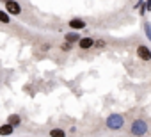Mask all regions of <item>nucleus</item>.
<instances>
[{"mask_svg": "<svg viewBox=\"0 0 151 137\" xmlns=\"http://www.w3.org/2000/svg\"><path fill=\"white\" fill-rule=\"evenodd\" d=\"M124 126V118L121 114H110L107 118V128L109 130H121Z\"/></svg>", "mask_w": 151, "mask_h": 137, "instance_id": "1", "label": "nucleus"}, {"mask_svg": "<svg viewBox=\"0 0 151 137\" xmlns=\"http://www.w3.org/2000/svg\"><path fill=\"white\" fill-rule=\"evenodd\" d=\"M146 132H147V125H146V121L144 119H135L133 123H132V126H130V133L132 135H139V137H142V135H146Z\"/></svg>", "mask_w": 151, "mask_h": 137, "instance_id": "2", "label": "nucleus"}, {"mask_svg": "<svg viewBox=\"0 0 151 137\" xmlns=\"http://www.w3.org/2000/svg\"><path fill=\"white\" fill-rule=\"evenodd\" d=\"M6 9H7V14H14L18 16L22 13V7L18 2H14V0H9V2H6Z\"/></svg>", "mask_w": 151, "mask_h": 137, "instance_id": "3", "label": "nucleus"}, {"mask_svg": "<svg viewBox=\"0 0 151 137\" xmlns=\"http://www.w3.org/2000/svg\"><path fill=\"white\" fill-rule=\"evenodd\" d=\"M137 55L142 59V61H149L151 59V50L147 48V46H144V45H140L139 48H137Z\"/></svg>", "mask_w": 151, "mask_h": 137, "instance_id": "4", "label": "nucleus"}, {"mask_svg": "<svg viewBox=\"0 0 151 137\" xmlns=\"http://www.w3.org/2000/svg\"><path fill=\"white\" fill-rule=\"evenodd\" d=\"M78 45H80L82 50H89V48H93L94 39L93 37H84V39H78Z\"/></svg>", "mask_w": 151, "mask_h": 137, "instance_id": "5", "label": "nucleus"}, {"mask_svg": "<svg viewBox=\"0 0 151 137\" xmlns=\"http://www.w3.org/2000/svg\"><path fill=\"white\" fill-rule=\"evenodd\" d=\"M69 27H71V29H84V27H86V22L80 20V18H73V20L69 22Z\"/></svg>", "mask_w": 151, "mask_h": 137, "instance_id": "6", "label": "nucleus"}, {"mask_svg": "<svg viewBox=\"0 0 151 137\" xmlns=\"http://www.w3.org/2000/svg\"><path fill=\"white\" fill-rule=\"evenodd\" d=\"M20 123H22V118H20L18 114H11V116L7 118V125H11L13 128H14V126H18Z\"/></svg>", "mask_w": 151, "mask_h": 137, "instance_id": "7", "label": "nucleus"}, {"mask_svg": "<svg viewBox=\"0 0 151 137\" xmlns=\"http://www.w3.org/2000/svg\"><path fill=\"white\" fill-rule=\"evenodd\" d=\"M13 130H14V128H13L11 125H7V123H6V125L0 126V135H2V137H7V135H11V133H13Z\"/></svg>", "mask_w": 151, "mask_h": 137, "instance_id": "8", "label": "nucleus"}, {"mask_svg": "<svg viewBox=\"0 0 151 137\" xmlns=\"http://www.w3.org/2000/svg\"><path fill=\"white\" fill-rule=\"evenodd\" d=\"M80 39V36L77 34V32H69V34H66V43H75V41H78Z\"/></svg>", "mask_w": 151, "mask_h": 137, "instance_id": "9", "label": "nucleus"}, {"mask_svg": "<svg viewBox=\"0 0 151 137\" xmlns=\"http://www.w3.org/2000/svg\"><path fill=\"white\" fill-rule=\"evenodd\" d=\"M50 137H66V132L60 128H52L50 130Z\"/></svg>", "mask_w": 151, "mask_h": 137, "instance_id": "10", "label": "nucleus"}, {"mask_svg": "<svg viewBox=\"0 0 151 137\" xmlns=\"http://www.w3.org/2000/svg\"><path fill=\"white\" fill-rule=\"evenodd\" d=\"M9 22H11L9 14H7V13H4V11H0V23H9Z\"/></svg>", "mask_w": 151, "mask_h": 137, "instance_id": "11", "label": "nucleus"}, {"mask_svg": "<svg viewBox=\"0 0 151 137\" xmlns=\"http://www.w3.org/2000/svg\"><path fill=\"white\" fill-rule=\"evenodd\" d=\"M60 50L68 52V50H71V45H69V43H62V45H60Z\"/></svg>", "mask_w": 151, "mask_h": 137, "instance_id": "12", "label": "nucleus"}, {"mask_svg": "<svg viewBox=\"0 0 151 137\" xmlns=\"http://www.w3.org/2000/svg\"><path fill=\"white\" fill-rule=\"evenodd\" d=\"M93 46H100V48H101V46H105V43H103V41H94Z\"/></svg>", "mask_w": 151, "mask_h": 137, "instance_id": "13", "label": "nucleus"}, {"mask_svg": "<svg viewBox=\"0 0 151 137\" xmlns=\"http://www.w3.org/2000/svg\"><path fill=\"white\" fill-rule=\"evenodd\" d=\"M2 2H9V0H2Z\"/></svg>", "mask_w": 151, "mask_h": 137, "instance_id": "14", "label": "nucleus"}, {"mask_svg": "<svg viewBox=\"0 0 151 137\" xmlns=\"http://www.w3.org/2000/svg\"><path fill=\"white\" fill-rule=\"evenodd\" d=\"M142 137H147V135H142Z\"/></svg>", "mask_w": 151, "mask_h": 137, "instance_id": "15", "label": "nucleus"}]
</instances>
